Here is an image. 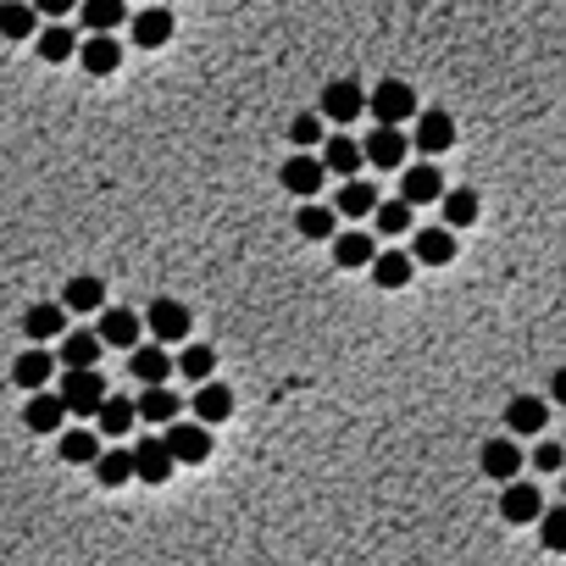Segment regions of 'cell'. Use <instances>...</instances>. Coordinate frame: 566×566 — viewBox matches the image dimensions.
<instances>
[{"label":"cell","instance_id":"1","mask_svg":"<svg viewBox=\"0 0 566 566\" xmlns=\"http://www.w3.org/2000/svg\"><path fill=\"white\" fill-rule=\"evenodd\" d=\"M56 394L67 400V417H95V412H101V400H106L112 389H106L101 367H67V372H61V383H56Z\"/></svg>","mask_w":566,"mask_h":566},{"label":"cell","instance_id":"2","mask_svg":"<svg viewBox=\"0 0 566 566\" xmlns=\"http://www.w3.org/2000/svg\"><path fill=\"white\" fill-rule=\"evenodd\" d=\"M367 112H372V123L400 128V123H412V117H417V90H412V84H400V78H389V84H378V90L367 95Z\"/></svg>","mask_w":566,"mask_h":566},{"label":"cell","instance_id":"3","mask_svg":"<svg viewBox=\"0 0 566 566\" xmlns=\"http://www.w3.org/2000/svg\"><path fill=\"white\" fill-rule=\"evenodd\" d=\"M278 178H284V189L294 195V200H316V189L328 184V168H322V155H311V150H294L284 168H278Z\"/></svg>","mask_w":566,"mask_h":566},{"label":"cell","instance_id":"4","mask_svg":"<svg viewBox=\"0 0 566 566\" xmlns=\"http://www.w3.org/2000/svg\"><path fill=\"white\" fill-rule=\"evenodd\" d=\"M128 450H134V477L139 483H168L178 472V461H173V450H168V439H161V434H145Z\"/></svg>","mask_w":566,"mask_h":566},{"label":"cell","instance_id":"5","mask_svg":"<svg viewBox=\"0 0 566 566\" xmlns=\"http://www.w3.org/2000/svg\"><path fill=\"white\" fill-rule=\"evenodd\" d=\"M145 328H150L155 345L173 350V345L189 339V311H184L178 300H150V305H145Z\"/></svg>","mask_w":566,"mask_h":566},{"label":"cell","instance_id":"6","mask_svg":"<svg viewBox=\"0 0 566 566\" xmlns=\"http://www.w3.org/2000/svg\"><path fill=\"white\" fill-rule=\"evenodd\" d=\"M168 450H173V461L178 466H200V461H211V428L195 417V423H168Z\"/></svg>","mask_w":566,"mask_h":566},{"label":"cell","instance_id":"7","mask_svg":"<svg viewBox=\"0 0 566 566\" xmlns=\"http://www.w3.org/2000/svg\"><path fill=\"white\" fill-rule=\"evenodd\" d=\"M367 161L372 168H383V173H400L406 168V150H412V134H400V128H389V123H378V134H367Z\"/></svg>","mask_w":566,"mask_h":566},{"label":"cell","instance_id":"8","mask_svg":"<svg viewBox=\"0 0 566 566\" xmlns=\"http://www.w3.org/2000/svg\"><path fill=\"white\" fill-rule=\"evenodd\" d=\"M506 428H511V439H539L550 428V400L517 394L511 406H506Z\"/></svg>","mask_w":566,"mask_h":566},{"label":"cell","instance_id":"9","mask_svg":"<svg viewBox=\"0 0 566 566\" xmlns=\"http://www.w3.org/2000/svg\"><path fill=\"white\" fill-rule=\"evenodd\" d=\"M444 195V178L434 161H417V168H400V200H412V206H434Z\"/></svg>","mask_w":566,"mask_h":566},{"label":"cell","instance_id":"10","mask_svg":"<svg viewBox=\"0 0 566 566\" xmlns=\"http://www.w3.org/2000/svg\"><path fill=\"white\" fill-rule=\"evenodd\" d=\"M367 112V95H361V84H350V78H334L328 90H322V117L328 123H356Z\"/></svg>","mask_w":566,"mask_h":566},{"label":"cell","instance_id":"11","mask_svg":"<svg viewBox=\"0 0 566 566\" xmlns=\"http://www.w3.org/2000/svg\"><path fill=\"white\" fill-rule=\"evenodd\" d=\"M101 345H112V350H134L139 345V334H145V316L139 311H112V305H101Z\"/></svg>","mask_w":566,"mask_h":566},{"label":"cell","instance_id":"12","mask_svg":"<svg viewBox=\"0 0 566 566\" xmlns=\"http://www.w3.org/2000/svg\"><path fill=\"white\" fill-rule=\"evenodd\" d=\"M173 28H178V18L168 7H139L134 12V45L139 50H161V45L173 39Z\"/></svg>","mask_w":566,"mask_h":566},{"label":"cell","instance_id":"13","mask_svg":"<svg viewBox=\"0 0 566 566\" xmlns=\"http://www.w3.org/2000/svg\"><path fill=\"white\" fill-rule=\"evenodd\" d=\"M412 123H417L412 145H417L423 155H439V150H450V145H455V117H450V112H417Z\"/></svg>","mask_w":566,"mask_h":566},{"label":"cell","instance_id":"14","mask_svg":"<svg viewBox=\"0 0 566 566\" xmlns=\"http://www.w3.org/2000/svg\"><path fill=\"white\" fill-rule=\"evenodd\" d=\"M412 256H417V267H450L455 262V228H417Z\"/></svg>","mask_w":566,"mask_h":566},{"label":"cell","instance_id":"15","mask_svg":"<svg viewBox=\"0 0 566 566\" xmlns=\"http://www.w3.org/2000/svg\"><path fill=\"white\" fill-rule=\"evenodd\" d=\"M195 417L206 423V428H217V423H228L233 417V389L228 383H217V378H206V383H195Z\"/></svg>","mask_w":566,"mask_h":566},{"label":"cell","instance_id":"16","mask_svg":"<svg viewBox=\"0 0 566 566\" xmlns=\"http://www.w3.org/2000/svg\"><path fill=\"white\" fill-rule=\"evenodd\" d=\"M322 168H328V178H356L367 168V150L350 134H334L328 145H322Z\"/></svg>","mask_w":566,"mask_h":566},{"label":"cell","instance_id":"17","mask_svg":"<svg viewBox=\"0 0 566 566\" xmlns=\"http://www.w3.org/2000/svg\"><path fill=\"white\" fill-rule=\"evenodd\" d=\"M128 367H134V383H168L178 372V361L168 356V345H134Z\"/></svg>","mask_w":566,"mask_h":566},{"label":"cell","instance_id":"18","mask_svg":"<svg viewBox=\"0 0 566 566\" xmlns=\"http://www.w3.org/2000/svg\"><path fill=\"white\" fill-rule=\"evenodd\" d=\"M61 423H67V400L34 389V400L23 406V428H28V434H61Z\"/></svg>","mask_w":566,"mask_h":566},{"label":"cell","instance_id":"19","mask_svg":"<svg viewBox=\"0 0 566 566\" xmlns=\"http://www.w3.org/2000/svg\"><path fill=\"white\" fill-rule=\"evenodd\" d=\"M539 511H544V495L533 489V483H506V495H500V517L511 522V528H522V522H539Z\"/></svg>","mask_w":566,"mask_h":566},{"label":"cell","instance_id":"20","mask_svg":"<svg viewBox=\"0 0 566 566\" xmlns=\"http://www.w3.org/2000/svg\"><path fill=\"white\" fill-rule=\"evenodd\" d=\"M78 61H84V72H95V78H112V72L123 67L117 34H90L84 45H78Z\"/></svg>","mask_w":566,"mask_h":566},{"label":"cell","instance_id":"21","mask_svg":"<svg viewBox=\"0 0 566 566\" xmlns=\"http://www.w3.org/2000/svg\"><path fill=\"white\" fill-rule=\"evenodd\" d=\"M139 406V417L145 423H155V428H168V423H178V412H184V400L168 389V383H145V394L134 400Z\"/></svg>","mask_w":566,"mask_h":566},{"label":"cell","instance_id":"22","mask_svg":"<svg viewBox=\"0 0 566 566\" xmlns=\"http://www.w3.org/2000/svg\"><path fill=\"white\" fill-rule=\"evenodd\" d=\"M50 378H56V356H50L45 345H28V350L18 356V367H12V383H18V389H28V394H34V389H45Z\"/></svg>","mask_w":566,"mask_h":566},{"label":"cell","instance_id":"23","mask_svg":"<svg viewBox=\"0 0 566 566\" xmlns=\"http://www.w3.org/2000/svg\"><path fill=\"white\" fill-rule=\"evenodd\" d=\"M477 466L489 472L495 483H511V477L522 472V444H511V439H489V444H483V455H477Z\"/></svg>","mask_w":566,"mask_h":566},{"label":"cell","instance_id":"24","mask_svg":"<svg viewBox=\"0 0 566 566\" xmlns=\"http://www.w3.org/2000/svg\"><path fill=\"white\" fill-rule=\"evenodd\" d=\"M328 245H334V262L339 267H372V256H378V245H372V233H361V228H345V233H334L328 239Z\"/></svg>","mask_w":566,"mask_h":566},{"label":"cell","instance_id":"25","mask_svg":"<svg viewBox=\"0 0 566 566\" xmlns=\"http://www.w3.org/2000/svg\"><path fill=\"white\" fill-rule=\"evenodd\" d=\"M23 334H28L34 345L61 339V334H67V305H28V311H23Z\"/></svg>","mask_w":566,"mask_h":566},{"label":"cell","instance_id":"26","mask_svg":"<svg viewBox=\"0 0 566 566\" xmlns=\"http://www.w3.org/2000/svg\"><path fill=\"white\" fill-rule=\"evenodd\" d=\"M412 273H417V256H406V251H378L372 256V284L378 289H406Z\"/></svg>","mask_w":566,"mask_h":566},{"label":"cell","instance_id":"27","mask_svg":"<svg viewBox=\"0 0 566 566\" xmlns=\"http://www.w3.org/2000/svg\"><path fill=\"white\" fill-rule=\"evenodd\" d=\"M101 350H106V345H101V334H90V328H67V334H61L56 361H61V367H95V361H101Z\"/></svg>","mask_w":566,"mask_h":566},{"label":"cell","instance_id":"28","mask_svg":"<svg viewBox=\"0 0 566 566\" xmlns=\"http://www.w3.org/2000/svg\"><path fill=\"white\" fill-rule=\"evenodd\" d=\"M134 423H139V406H134V400H117V394H106V400H101L95 428H101L106 439H128V434H134Z\"/></svg>","mask_w":566,"mask_h":566},{"label":"cell","instance_id":"29","mask_svg":"<svg viewBox=\"0 0 566 566\" xmlns=\"http://www.w3.org/2000/svg\"><path fill=\"white\" fill-rule=\"evenodd\" d=\"M56 450H61L67 466H95V455H101V428H67Z\"/></svg>","mask_w":566,"mask_h":566},{"label":"cell","instance_id":"30","mask_svg":"<svg viewBox=\"0 0 566 566\" xmlns=\"http://www.w3.org/2000/svg\"><path fill=\"white\" fill-rule=\"evenodd\" d=\"M61 305H67V311H101V305H106V284L90 278V273H78V278H67Z\"/></svg>","mask_w":566,"mask_h":566},{"label":"cell","instance_id":"31","mask_svg":"<svg viewBox=\"0 0 566 566\" xmlns=\"http://www.w3.org/2000/svg\"><path fill=\"white\" fill-rule=\"evenodd\" d=\"M334 211H339V217H356V222H361V217H372V211H378V189H372L367 178H345V189H339Z\"/></svg>","mask_w":566,"mask_h":566},{"label":"cell","instance_id":"32","mask_svg":"<svg viewBox=\"0 0 566 566\" xmlns=\"http://www.w3.org/2000/svg\"><path fill=\"white\" fill-rule=\"evenodd\" d=\"M39 28V12L28 7V0H0V34L7 39H34Z\"/></svg>","mask_w":566,"mask_h":566},{"label":"cell","instance_id":"33","mask_svg":"<svg viewBox=\"0 0 566 566\" xmlns=\"http://www.w3.org/2000/svg\"><path fill=\"white\" fill-rule=\"evenodd\" d=\"M95 477H101V489H123V483H134V450H101L95 455Z\"/></svg>","mask_w":566,"mask_h":566},{"label":"cell","instance_id":"34","mask_svg":"<svg viewBox=\"0 0 566 566\" xmlns=\"http://www.w3.org/2000/svg\"><path fill=\"white\" fill-rule=\"evenodd\" d=\"M294 228H300L305 239H334V233H339V211H334V206L305 200V206H300V217H294Z\"/></svg>","mask_w":566,"mask_h":566},{"label":"cell","instance_id":"35","mask_svg":"<svg viewBox=\"0 0 566 566\" xmlns=\"http://www.w3.org/2000/svg\"><path fill=\"white\" fill-rule=\"evenodd\" d=\"M78 12H84V23H90L95 34H117L123 18H128L123 0H78Z\"/></svg>","mask_w":566,"mask_h":566},{"label":"cell","instance_id":"36","mask_svg":"<svg viewBox=\"0 0 566 566\" xmlns=\"http://www.w3.org/2000/svg\"><path fill=\"white\" fill-rule=\"evenodd\" d=\"M439 206H444V228H472L477 222V195L472 189H444Z\"/></svg>","mask_w":566,"mask_h":566},{"label":"cell","instance_id":"37","mask_svg":"<svg viewBox=\"0 0 566 566\" xmlns=\"http://www.w3.org/2000/svg\"><path fill=\"white\" fill-rule=\"evenodd\" d=\"M173 361H178V372H184L189 383H206V378L217 372V350H211V345H184Z\"/></svg>","mask_w":566,"mask_h":566},{"label":"cell","instance_id":"38","mask_svg":"<svg viewBox=\"0 0 566 566\" xmlns=\"http://www.w3.org/2000/svg\"><path fill=\"white\" fill-rule=\"evenodd\" d=\"M412 200H378V211H372V222H378V233L383 239H394V233H406L412 228Z\"/></svg>","mask_w":566,"mask_h":566},{"label":"cell","instance_id":"39","mask_svg":"<svg viewBox=\"0 0 566 566\" xmlns=\"http://www.w3.org/2000/svg\"><path fill=\"white\" fill-rule=\"evenodd\" d=\"M539 544L550 555H566V500L555 511H539Z\"/></svg>","mask_w":566,"mask_h":566},{"label":"cell","instance_id":"40","mask_svg":"<svg viewBox=\"0 0 566 566\" xmlns=\"http://www.w3.org/2000/svg\"><path fill=\"white\" fill-rule=\"evenodd\" d=\"M39 56H45V61H72V56H78V39H72V28L50 23V28L39 34Z\"/></svg>","mask_w":566,"mask_h":566},{"label":"cell","instance_id":"41","mask_svg":"<svg viewBox=\"0 0 566 566\" xmlns=\"http://www.w3.org/2000/svg\"><path fill=\"white\" fill-rule=\"evenodd\" d=\"M316 139H322V112H300V117L289 123V145H294V150H311Z\"/></svg>","mask_w":566,"mask_h":566},{"label":"cell","instance_id":"42","mask_svg":"<svg viewBox=\"0 0 566 566\" xmlns=\"http://www.w3.org/2000/svg\"><path fill=\"white\" fill-rule=\"evenodd\" d=\"M533 466H539V472H561V466H566V450H561V444H539V450H533Z\"/></svg>","mask_w":566,"mask_h":566},{"label":"cell","instance_id":"43","mask_svg":"<svg viewBox=\"0 0 566 566\" xmlns=\"http://www.w3.org/2000/svg\"><path fill=\"white\" fill-rule=\"evenodd\" d=\"M78 7V0H34V12H45V18H67Z\"/></svg>","mask_w":566,"mask_h":566},{"label":"cell","instance_id":"44","mask_svg":"<svg viewBox=\"0 0 566 566\" xmlns=\"http://www.w3.org/2000/svg\"><path fill=\"white\" fill-rule=\"evenodd\" d=\"M550 400H555V406H566V367L550 372Z\"/></svg>","mask_w":566,"mask_h":566},{"label":"cell","instance_id":"45","mask_svg":"<svg viewBox=\"0 0 566 566\" xmlns=\"http://www.w3.org/2000/svg\"><path fill=\"white\" fill-rule=\"evenodd\" d=\"M561 500H566V466H561Z\"/></svg>","mask_w":566,"mask_h":566}]
</instances>
